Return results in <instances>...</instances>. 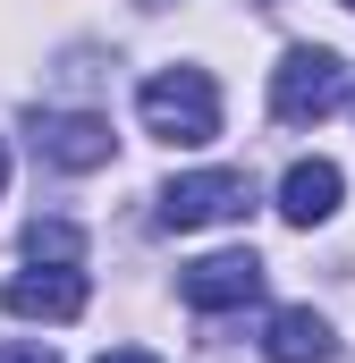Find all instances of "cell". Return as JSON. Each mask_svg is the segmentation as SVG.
Returning <instances> with one entry per match:
<instances>
[{"mask_svg": "<svg viewBox=\"0 0 355 363\" xmlns=\"http://www.w3.org/2000/svg\"><path fill=\"white\" fill-rule=\"evenodd\" d=\"M339 9H355V0H339Z\"/></svg>", "mask_w": 355, "mask_h": 363, "instance_id": "13", "label": "cell"}, {"mask_svg": "<svg viewBox=\"0 0 355 363\" xmlns=\"http://www.w3.org/2000/svg\"><path fill=\"white\" fill-rule=\"evenodd\" d=\"M263 355H271V363H330V355H339V338H330V321H322L313 304H288V313H271Z\"/></svg>", "mask_w": 355, "mask_h": 363, "instance_id": "8", "label": "cell"}, {"mask_svg": "<svg viewBox=\"0 0 355 363\" xmlns=\"http://www.w3.org/2000/svg\"><path fill=\"white\" fill-rule=\"evenodd\" d=\"M339 194H347L339 161H296V169L279 178V220H288V228H322V220L339 211Z\"/></svg>", "mask_w": 355, "mask_h": 363, "instance_id": "7", "label": "cell"}, {"mask_svg": "<svg viewBox=\"0 0 355 363\" xmlns=\"http://www.w3.org/2000/svg\"><path fill=\"white\" fill-rule=\"evenodd\" d=\"M85 271H51V262H34V271H17L9 279V296H0V304H9V313H17V321H77V313H85Z\"/></svg>", "mask_w": 355, "mask_h": 363, "instance_id": "6", "label": "cell"}, {"mask_svg": "<svg viewBox=\"0 0 355 363\" xmlns=\"http://www.w3.org/2000/svg\"><path fill=\"white\" fill-rule=\"evenodd\" d=\"M34 152L51 161V169H110V152H119V135H110V118L102 110H34Z\"/></svg>", "mask_w": 355, "mask_h": 363, "instance_id": "4", "label": "cell"}, {"mask_svg": "<svg viewBox=\"0 0 355 363\" xmlns=\"http://www.w3.org/2000/svg\"><path fill=\"white\" fill-rule=\"evenodd\" d=\"M347 101V60L322 51V43H296L279 68H271V118L279 127H313Z\"/></svg>", "mask_w": 355, "mask_h": 363, "instance_id": "2", "label": "cell"}, {"mask_svg": "<svg viewBox=\"0 0 355 363\" xmlns=\"http://www.w3.org/2000/svg\"><path fill=\"white\" fill-rule=\"evenodd\" d=\"M0 363H60V355H51V347H26V338H9V347H0Z\"/></svg>", "mask_w": 355, "mask_h": 363, "instance_id": "10", "label": "cell"}, {"mask_svg": "<svg viewBox=\"0 0 355 363\" xmlns=\"http://www.w3.org/2000/svg\"><path fill=\"white\" fill-rule=\"evenodd\" d=\"M178 296H186L195 313H246V304L263 296V254H254V245H237V254H203V262L178 271Z\"/></svg>", "mask_w": 355, "mask_h": 363, "instance_id": "5", "label": "cell"}, {"mask_svg": "<svg viewBox=\"0 0 355 363\" xmlns=\"http://www.w3.org/2000/svg\"><path fill=\"white\" fill-rule=\"evenodd\" d=\"M0 194H9V144H0Z\"/></svg>", "mask_w": 355, "mask_h": 363, "instance_id": "12", "label": "cell"}, {"mask_svg": "<svg viewBox=\"0 0 355 363\" xmlns=\"http://www.w3.org/2000/svg\"><path fill=\"white\" fill-rule=\"evenodd\" d=\"M26 262H51V271H77V262H85V237H77L68 220H34V228H26Z\"/></svg>", "mask_w": 355, "mask_h": 363, "instance_id": "9", "label": "cell"}, {"mask_svg": "<svg viewBox=\"0 0 355 363\" xmlns=\"http://www.w3.org/2000/svg\"><path fill=\"white\" fill-rule=\"evenodd\" d=\"M102 363H161V355H144V347H110Z\"/></svg>", "mask_w": 355, "mask_h": 363, "instance_id": "11", "label": "cell"}, {"mask_svg": "<svg viewBox=\"0 0 355 363\" xmlns=\"http://www.w3.org/2000/svg\"><path fill=\"white\" fill-rule=\"evenodd\" d=\"M136 118L161 144H212L220 135V85L203 68H161V77H144V93H136Z\"/></svg>", "mask_w": 355, "mask_h": 363, "instance_id": "1", "label": "cell"}, {"mask_svg": "<svg viewBox=\"0 0 355 363\" xmlns=\"http://www.w3.org/2000/svg\"><path fill=\"white\" fill-rule=\"evenodd\" d=\"M254 211V178L246 169H195V178L161 186V228H220Z\"/></svg>", "mask_w": 355, "mask_h": 363, "instance_id": "3", "label": "cell"}]
</instances>
